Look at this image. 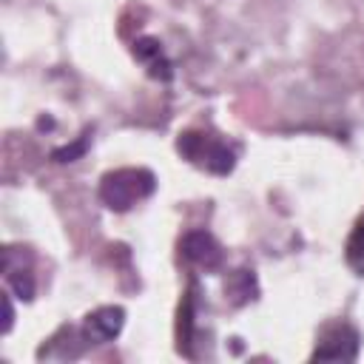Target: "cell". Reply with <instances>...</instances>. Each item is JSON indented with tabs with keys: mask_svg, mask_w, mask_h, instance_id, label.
I'll list each match as a JSON object with an SVG mask.
<instances>
[{
	"mask_svg": "<svg viewBox=\"0 0 364 364\" xmlns=\"http://www.w3.org/2000/svg\"><path fill=\"white\" fill-rule=\"evenodd\" d=\"M347 264L358 276H364V222L355 225V230H353V236L347 242Z\"/></svg>",
	"mask_w": 364,
	"mask_h": 364,
	"instance_id": "obj_9",
	"label": "cell"
},
{
	"mask_svg": "<svg viewBox=\"0 0 364 364\" xmlns=\"http://www.w3.org/2000/svg\"><path fill=\"white\" fill-rule=\"evenodd\" d=\"M122 324H125V310L122 307H114V304L97 307L82 321V338L91 341V344H108L122 333Z\"/></svg>",
	"mask_w": 364,
	"mask_h": 364,
	"instance_id": "obj_4",
	"label": "cell"
},
{
	"mask_svg": "<svg viewBox=\"0 0 364 364\" xmlns=\"http://www.w3.org/2000/svg\"><path fill=\"white\" fill-rule=\"evenodd\" d=\"M156 191V176L148 168H119L102 176L100 199L111 210H131L136 202L148 199Z\"/></svg>",
	"mask_w": 364,
	"mask_h": 364,
	"instance_id": "obj_1",
	"label": "cell"
},
{
	"mask_svg": "<svg viewBox=\"0 0 364 364\" xmlns=\"http://www.w3.org/2000/svg\"><path fill=\"white\" fill-rule=\"evenodd\" d=\"M358 344H361V336H358L355 327L333 324L321 333V338L313 350V358L316 361H355L358 358Z\"/></svg>",
	"mask_w": 364,
	"mask_h": 364,
	"instance_id": "obj_3",
	"label": "cell"
},
{
	"mask_svg": "<svg viewBox=\"0 0 364 364\" xmlns=\"http://www.w3.org/2000/svg\"><path fill=\"white\" fill-rule=\"evenodd\" d=\"M85 151H88V134H85V136H80V139H77V142H71V145L54 148V151H51V159H54V162H74V159H80Z\"/></svg>",
	"mask_w": 364,
	"mask_h": 364,
	"instance_id": "obj_10",
	"label": "cell"
},
{
	"mask_svg": "<svg viewBox=\"0 0 364 364\" xmlns=\"http://www.w3.org/2000/svg\"><path fill=\"white\" fill-rule=\"evenodd\" d=\"M179 247H182V256H185L191 264L202 267V270H219V267H222L225 253H222L219 242H216L208 230H188V233L182 236Z\"/></svg>",
	"mask_w": 364,
	"mask_h": 364,
	"instance_id": "obj_5",
	"label": "cell"
},
{
	"mask_svg": "<svg viewBox=\"0 0 364 364\" xmlns=\"http://www.w3.org/2000/svg\"><path fill=\"white\" fill-rule=\"evenodd\" d=\"M3 301H6V333H9V330H11V318H14V313H11V301H9V296H6Z\"/></svg>",
	"mask_w": 364,
	"mask_h": 364,
	"instance_id": "obj_11",
	"label": "cell"
},
{
	"mask_svg": "<svg viewBox=\"0 0 364 364\" xmlns=\"http://www.w3.org/2000/svg\"><path fill=\"white\" fill-rule=\"evenodd\" d=\"M3 273H6V282H9V287L17 293V299H23V301H31L34 299V276H31V270L28 267H23V262H20V267H14V262H3Z\"/></svg>",
	"mask_w": 364,
	"mask_h": 364,
	"instance_id": "obj_7",
	"label": "cell"
},
{
	"mask_svg": "<svg viewBox=\"0 0 364 364\" xmlns=\"http://www.w3.org/2000/svg\"><path fill=\"white\" fill-rule=\"evenodd\" d=\"M131 51H134V57L148 68V74H151L154 80H162V82L171 80L173 68H171V60L165 57L162 43H159L156 37H139V40H134Z\"/></svg>",
	"mask_w": 364,
	"mask_h": 364,
	"instance_id": "obj_6",
	"label": "cell"
},
{
	"mask_svg": "<svg viewBox=\"0 0 364 364\" xmlns=\"http://www.w3.org/2000/svg\"><path fill=\"white\" fill-rule=\"evenodd\" d=\"M176 148L188 162H193V165H199L216 176H228L236 165L233 148H228L222 139L208 136L202 131H182L176 139Z\"/></svg>",
	"mask_w": 364,
	"mask_h": 364,
	"instance_id": "obj_2",
	"label": "cell"
},
{
	"mask_svg": "<svg viewBox=\"0 0 364 364\" xmlns=\"http://www.w3.org/2000/svg\"><path fill=\"white\" fill-rule=\"evenodd\" d=\"M225 293L233 304H247L250 299H256V276L250 270H233L225 284Z\"/></svg>",
	"mask_w": 364,
	"mask_h": 364,
	"instance_id": "obj_8",
	"label": "cell"
}]
</instances>
